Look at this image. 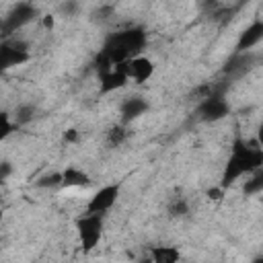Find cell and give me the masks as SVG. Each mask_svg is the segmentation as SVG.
Wrapping results in <instances>:
<instances>
[{
    "label": "cell",
    "instance_id": "obj_25",
    "mask_svg": "<svg viewBox=\"0 0 263 263\" xmlns=\"http://www.w3.org/2000/svg\"><path fill=\"white\" fill-rule=\"evenodd\" d=\"M62 10H64L66 14H72V12L76 10V2H72V0H70V2H66V4L62 6Z\"/></svg>",
    "mask_w": 263,
    "mask_h": 263
},
{
    "label": "cell",
    "instance_id": "obj_14",
    "mask_svg": "<svg viewBox=\"0 0 263 263\" xmlns=\"http://www.w3.org/2000/svg\"><path fill=\"white\" fill-rule=\"evenodd\" d=\"M150 259L154 263H177L181 259V251L177 247H154L150 251Z\"/></svg>",
    "mask_w": 263,
    "mask_h": 263
},
{
    "label": "cell",
    "instance_id": "obj_12",
    "mask_svg": "<svg viewBox=\"0 0 263 263\" xmlns=\"http://www.w3.org/2000/svg\"><path fill=\"white\" fill-rule=\"evenodd\" d=\"M148 111V103L142 99V97H129L123 101L121 105V121L127 123V121H134L138 119L140 115H144Z\"/></svg>",
    "mask_w": 263,
    "mask_h": 263
},
{
    "label": "cell",
    "instance_id": "obj_7",
    "mask_svg": "<svg viewBox=\"0 0 263 263\" xmlns=\"http://www.w3.org/2000/svg\"><path fill=\"white\" fill-rule=\"evenodd\" d=\"M119 197V183H111V185H105L101 187L86 203V212L90 214H105L107 210H111L115 205Z\"/></svg>",
    "mask_w": 263,
    "mask_h": 263
},
{
    "label": "cell",
    "instance_id": "obj_10",
    "mask_svg": "<svg viewBox=\"0 0 263 263\" xmlns=\"http://www.w3.org/2000/svg\"><path fill=\"white\" fill-rule=\"evenodd\" d=\"M259 41H263V21H253L238 37L234 51H251Z\"/></svg>",
    "mask_w": 263,
    "mask_h": 263
},
{
    "label": "cell",
    "instance_id": "obj_26",
    "mask_svg": "<svg viewBox=\"0 0 263 263\" xmlns=\"http://www.w3.org/2000/svg\"><path fill=\"white\" fill-rule=\"evenodd\" d=\"M255 140H257V142H259V146L263 148V123L257 127V138H255Z\"/></svg>",
    "mask_w": 263,
    "mask_h": 263
},
{
    "label": "cell",
    "instance_id": "obj_1",
    "mask_svg": "<svg viewBox=\"0 0 263 263\" xmlns=\"http://www.w3.org/2000/svg\"><path fill=\"white\" fill-rule=\"evenodd\" d=\"M259 166H263V148L259 146V142L257 140L245 142L238 138L232 144V154L224 166L220 185L224 189H228L236 179H240L242 175H251Z\"/></svg>",
    "mask_w": 263,
    "mask_h": 263
},
{
    "label": "cell",
    "instance_id": "obj_19",
    "mask_svg": "<svg viewBox=\"0 0 263 263\" xmlns=\"http://www.w3.org/2000/svg\"><path fill=\"white\" fill-rule=\"evenodd\" d=\"M62 185V173H47L37 181V187H58Z\"/></svg>",
    "mask_w": 263,
    "mask_h": 263
},
{
    "label": "cell",
    "instance_id": "obj_23",
    "mask_svg": "<svg viewBox=\"0 0 263 263\" xmlns=\"http://www.w3.org/2000/svg\"><path fill=\"white\" fill-rule=\"evenodd\" d=\"M78 140V132L72 127V129H66V134H64V142H68V144H72V142H76Z\"/></svg>",
    "mask_w": 263,
    "mask_h": 263
},
{
    "label": "cell",
    "instance_id": "obj_27",
    "mask_svg": "<svg viewBox=\"0 0 263 263\" xmlns=\"http://www.w3.org/2000/svg\"><path fill=\"white\" fill-rule=\"evenodd\" d=\"M8 173H10L8 162H2V175H0V177H2V179H6V177H8Z\"/></svg>",
    "mask_w": 263,
    "mask_h": 263
},
{
    "label": "cell",
    "instance_id": "obj_20",
    "mask_svg": "<svg viewBox=\"0 0 263 263\" xmlns=\"http://www.w3.org/2000/svg\"><path fill=\"white\" fill-rule=\"evenodd\" d=\"M0 121H2V138L10 136V132H12V123H10V119H8V113H2Z\"/></svg>",
    "mask_w": 263,
    "mask_h": 263
},
{
    "label": "cell",
    "instance_id": "obj_28",
    "mask_svg": "<svg viewBox=\"0 0 263 263\" xmlns=\"http://www.w3.org/2000/svg\"><path fill=\"white\" fill-rule=\"evenodd\" d=\"M261 261H263V257H261Z\"/></svg>",
    "mask_w": 263,
    "mask_h": 263
},
{
    "label": "cell",
    "instance_id": "obj_17",
    "mask_svg": "<svg viewBox=\"0 0 263 263\" xmlns=\"http://www.w3.org/2000/svg\"><path fill=\"white\" fill-rule=\"evenodd\" d=\"M125 138H127V129H125L123 125H113V127H109V132H107V142H109L111 146L123 144Z\"/></svg>",
    "mask_w": 263,
    "mask_h": 263
},
{
    "label": "cell",
    "instance_id": "obj_3",
    "mask_svg": "<svg viewBox=\"0 0 263 263\" xmlns=\"http://www.w3.org/2000/svg\"><path fill=\"white\" fill-rule=\"evenodd\" d=\"M76 230H78V238L82 242L84 251H92L103 234V214H90L86 212L84 216H80L76 220Z\"/></svg>",
    "mask_w": 263,
    "mask_h": 263
},
{
    "label": "cell",
    "instance_id": "obj_13",
    "mask_svg": "<svg viewBox=\"0 0 263 263\" xmlns=\"http://www.w3.org/2000/svg\"><path fill=\"white\" fill-rule=\"evenodd\" d=\"M90 185V177L76 166H68L62 171V187H86Z\"/></svg>",
    "mask_w": 263,
    "mask_h": 263
},
{
    "label": "cell",
    "instance_id": "obj_2",
    "mask_svg": "<svg viewBox=\"0 0 263 263\" xmlns=\"http://www.w3.org/2000/svg\"><path fill=\"white\" fill-rule=\"evenodd\" d=\"M144 45H146V31L140 27H132V29L117 31V33L109 35L101 53L107 55L117 66V64H123L132 58L140 55Z\"/></svg>",
    "mask_w": 263,
    "mask_h": 263
},
{
    "label": "cell",
    "instance_id": "obj_5",
    "mask_svg": "<svg viewBox=\"0 0 263 263\" xmlns=\"http://www.w3.org/2000/svg\"><path fill=\"white\" fill-rule=\"evenodd\" d=\"M29 60V45L21 39H6L0 45V68L8 70L12 66H21Z\"/></svg>",
    "mask_w": 263,
    "mask_h": 263
},
{
    "label": "cell",
    "instance_id": "obj_11",
    "mask_svg": "<svg viewBox=\"0 0 263 263\" xmlns=\"http://www.w3.org/2000/svg\"><path fill=\"white\" fill-rule=\"evenodd\" d=\"M253 53L251 51H234L230 55V60L226 62L224 66V74L228 76H238V74H245L251 66H253Z\"/></svg>",
    "mask_w": 263,
    "mask_h": 263
},
{
    "label": "cell",
    "instance_id": "obj_8",
    "mask_svg": "<svg viewBox=\"0 0 263 263\" xmlns=\"http://www.w3.org/2000/svg\"><path fill=\"white\" fill-rule=\"evenodd\" d=\"M123 68H125L129 80H134L138 84L146 82L154 74V62L148 60V58H144L142 53L136 55V58H132V60H127V62H123Z\"/></svg>",
    "mask_w": 263,
    "mask_h": 263
},
{
    "label": "cell",
    "instance_id": "obj_22",
    "mask_svg": "<svg viewBox=\"0 0 263 263\" xmlns=\"http://www.w3.org/2000/svg\"><path fill=\"white\" fill-rule=\"evenodd\" d=\"M222 195H224V187H222V185H220V187H212V189L208 191V197H210V199H220Z\"/></svg>",
    "mask_w": 263,
    "mask_h": 263
},
{
    "label": "cell",
    "instance_id": "obj_15",
    "mask_svg": "<svg viewBox=\"0 0 263 263\" xmlns=\"http://www.w3.org/2000/svg\"><path fill=\"white\" fill-rule=\"evenodd\" d=\"M242 191L247 195H253V193H261L263 191V166H259V168H255L251 173V177L242 185Z\"/></svg>",
    "mask_w": 263,
    "mask_h": 263
},
{
    "label": "cell",
    "instance_id": "obj_24",
    "mask_svg": "<svg viewBox=\"0 0 263 263\" xmlns=\"http://www.w3.org/2000/svg\"><path fill=\"white\" fill-rule=\"evenodd\" d=\"M53 23H55V21H53V16H51V14H45V16H43V27H45L47 31H51V29H53Z\"/></svg>",
    "mask_w": 263,
    "mask_h": 263
},
{
    "label": "cell",
    "instance_id": "obj_16",
    "mask_svg": "<svg viewBox=\"0 0 263 263\" xmlns=\"http://www.w3.org/2000/svg\"><path fill=\"white\" fill-rule=\"evenodd\" d=\"M14 125H25V123H29V121H33V117H35V107L33 105H18L16 109H14Z\"/></svg>",
    "mask_w": 263,
    "mask_h": 263
},
{
    "label": "cell",
    "instance_id": "obj_18",
    "mask_svg": "<svg viewBox=\"0 0 263 263\" xmlns=\"http://www.w3.org/2000/svg\"><path fill=\"white\" fill-rule=\"evenodd\" d=\"M168 214L175 216V218H181V216L189 214V203H187V199H185V197H177L175 201H171Z\"/></svg>",
    "mask_w": 263,
    "mask_h": 263
},
{
    "label": "cell",
    "instance_id": "obj_6",
    "mask_svg": "<svg viewBox=\"0 0 263 263\" xmlns=\"http://www.w3.org/2000/svg\"><path fill=\"white\" fill-rule=\"evenodd\" d=\"M35 16H37V8H35L33 4H29V2H18V4L10 10V14L4 18V25H2L4 37H10L12 31H16V29L29 25Z\"/></svg>",
    "mask_w": 263,
    "mask_h": 263
},
{
    "label": "cell",
    "instance_id": "obj_9",
    "mask_svg": "<svg viewBox=\"0 0 263 263\" xmlns=\"http://www.w3.org/2000/svg\"><path fill=\"white\" fill-rule=\"evenodd\" d=\"M99 82H101V95H109V92H115V90L123 88L129 82V76H127L123 64H117L109 72L99 76Z\"/></svg>",
    "mask_w": 263,
    "mask_h": 263
},
{
    "label": "cell",
    "instance_id": "obj_4",
    "mask_svg": "<svg viewBox=\"0 0 263 263\" xmlns=\"http://www.w3.org/2000/svg\"><path fill=\"white\" fill-rule=\"evenodd\" d=\"M228 111H230L228 101H226L220 92H214V90H212V92L197 105L195 115H197V119H201V121H218V119L226 117Z\"/></svg>",
    "mask_w": 263,
    "mask_h": 263
},
{
    "label": "cell",
    "instance_id": "obj_21",
    "mask_svg": "<svg viewBox=\"0 0 263 263\" xmlns=\"http://www.w3.org/2000/svg\"><path fill=\"white\" fill-rule=\"evenodd\" d=\"M95 14H97V18H99V21H107V18L113 14V6H101Z\"/></svg>",
    "mask_w": 263,
    "mask_h": 263
}]
</instances>
